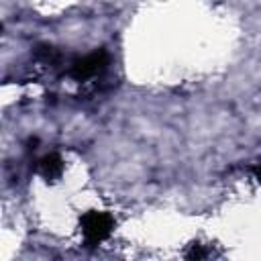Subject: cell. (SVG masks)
I'll use <instances>...</instances> for the list:
<instances>
[{"label":"cell","instance_id":"cell-1","mask_svg":"<svg viewBox=\"0 0 261 261\" xmlns=\"http://www.w3.org/2000/svg\"><path fill=\"white\" fill-rule=\"evenodd\" d=\"M110 230V218L104 216V214H90L86 218V234L92 239V241H100L108 234Z\"/></svg>","mask_w":261,"mask_h":261},{"label":"cell","instance_id":"cell-2","mask_svg":"<svg viewBox=\"0 0 261 261\" xmlns=\"http://www.w3.org/2000/svg\"><path fill=\"white\" fill-rule=\"evenodd\" d=\"M102 63H104V53H94V55H90V57H86V59H82L73 65V75L80 77V80L88 77V75H94V73H98Z\"/></svg>","mask_w":261,"mask_h":261}]
</instances>
